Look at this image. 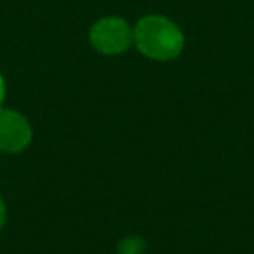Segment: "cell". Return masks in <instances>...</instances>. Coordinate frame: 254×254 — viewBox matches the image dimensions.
I'll list each match as a JSON object with an SVG mask.
<instances>
[{
  "instance_id": "cell-1",
  "label": "cell",
  "mask_w": 254,
  "mask_h": 254,
  "mask_svg": "<svg viewBox=\"0 0 254 254\" xmlns=\"http://www.w3.org/2000/svg\"><path fill=\"white\" fill-rule=\"evenodd\" d=\"M133 46L153 62H171L185 48L183 30L161 14H147L133 26Z\"/></svg>"
},
{
  "instance_id": "cell-2",
  "label": "cell",
  "mask_w": 254,
  "mask_h": 254,
  "mask_svg": "<svg viewBox=\"0 0 254 254\" xmlns=\"http://www.w3.org/2000/svg\"><path fill=\"white\" fill-rule=\"evenodd\" d=\"M89 46L101 56H119L133 46V26L121 16H103L89 28Z\"/></svg>"
},
{
  "instance_id": "cell-3",
  "label": "cell",
  "mask_w": 254,
  "mask_h": 254,
  "mask_svg": "<svg viewBox=\"0 0 254 254\" xmlns=\"http://www.w3.org/2000/svg\"><path fill=\"white\" fill-rule=\"evenodd\" d=\"M34 137L32 123L16 109L0 107V153H22L30 147Z\"/></svg>"
},
{
  "instance_id": "cell-4",
  "label": "cell",
  "mask_w": 254,
  "mask_h": 254,
  "mask_svg": "<svg viewBox=\"0 0 254 254\" xmlns=\"http://www.w3.org/2000/svg\"><path fill=\"white\" fill-rule=\"evenodd\" d=\"M143 250H145V242L139 236H125L117 244L119 254H143Z\"/></svg>"
},
{
  "instance_id": "cell-5",
  "label": "cell",
  "mask_w": 254,
  "mask_h": 254,
  "mask_svg": "<svg viewBox=\"0 0 254 254\" xmlns=\"http://www.w3.org/2000/svg\"><path fill=\"white\" fill-rule=\"evenodd\" d=\"M4 224H6V204H4V200L0 196V230L4 228Z\"/></svg>"
},
{
  "instance_id": "cell-6",
  "label": "cell",
  "mask_w": 254,
  "mask_h": 254,
  "mask_svg": "<svg viewBox=\"0 0 254 254\" xmlns=\"http://www.w3.org/2000/svg\"><path fill=\"white\" fill-rule=\"evenodd\" d=\"M4 99H6V83H4V77H2V73H0V107H2Z\"/></svg>"
}]
</instances>
